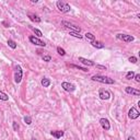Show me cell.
Segmentation results:
<instances>
[{
    "label": "cell",
    "instance_id": "1",
    "mask_svg": "<svg viewBox=\"0 0 140 140\" xmlns=\"http://www.w3.org/2000/svg\"><path fill=\"white\" fill-rule=\"evenodd\" d=\"M91 79H92L93 81H96V82H100V83H105V84H114V83H115L114 79H112L109 77H106V76L95 75V76H93Z\"/></svg>",
    "mask_w": 140,
    "mask_h": 140
},
{
    "label": "cell",
    "instance_id": "2",
    "mask_svg": "<svg viewBox=\"0 0 140 140\" xmlns=\"http://www.w3.org/2000/svg\"><path fill=\"white\" fill-rule=\"evenodd\" d=\"M56 6H57V9L59 10L60 12H62V13L70 12V10H71V7L69 6V3H67V2H65V1H60V0L56 2Z\"/></svg>",
    "mask_w": 140,
    "mask_h": 140
},
{
    "label": "cell",
    "instance_id": "3",
    "mask_svg": "<svg viewBox=\"0 0 140 140\" xmlns=\"http://www.w3.org/2000/svg\"><path fill=\"white\" fill-rule=\"evenodd\" d=\"M14 82L16 83H20L22 81V77H23V70H22L21 66L17 65L14 68Z\"/></svg>",
    "mask_w": 140,
    "mask_h": 140
},
{
    "label": "cell",
    "instance_id": "4",
    "mask_svg": "<svg viewBox=\"0 0 140 140\" xmlns=\"http://www.w3.org/2000/svg\"><path fill=\"white\" fill-rule=\"evenodd\" d=\"M61 25H62L63 27H66V29H70L72 32L80 33V31H81V29L78 26V25H76V24H73V23H70V22H68V21H62L61 22Z\"/></svg>",
    "mask_w": 140,
    "mask_h": 140
},
{
    "label": "cell",
    "instance_id": "5",
    "mask_svg": "<svg viewBox=\"0 0 140 140\" xmlns=\"http://www.w3.org/2000/svg\"><path fill=\"white\" fill-rule=\"evenodd\" d=\"M29 40L31 42V44L33 45H36V46H40V47H45L46 46V43L43 42L42 40H40L39 37H35V36H30Z\"/></svg>",
    "mask_w": 140,
    "mask_h": 140
},
{
    "label": "cell",
    "instance_id": "6",
    "mask_svg": "<svg viewBox=\"0 0 140 140\" xmlns=\"http://www.w3.org/2000/svg\"><path fill=\"white\" fill-rule=\"evenodd\" d=\"M61 88L66 91V92H73V91L76 90V85L72 84V83L67 82V81L61 82Z\"/></svg>",
    "mask_w": 140,
    "mask_h": 140
},
{
    "label": "cell",
    "instance_id": "7",
    "mask_svg": "<svg viewBox=\"0 0 140 140\" xmlns=\"http://www.w3.org/2000/svg\"><path fill=\"white\" fill-rule=\"evenodd\" d=\"M140 116V113H139V111L137 109L136 107H131L130 109H129V112H128V117L130 119H137L138 117Z\"/></svg>",
    "mask_w": 140,
    "mask_h": 140
},
{
    "label": "cell",
    "instance_id": "8",
    "mask_svg": "<svg viewBox=\"0 0 140 140\" xmlns=\"http://www.w3.org/2000/svg\"><path fill=\"white\" fill-rule=\"evenodd\" d=\"M116 37L118 40H124V42H126V43H130L135 40L134 36H131V35H127V34H117Z\"/></svg>",
    "mask_w": 140,
    "mask_h": 140
},
{
    "label": "cell",
    "instance_id": "9",
    "mask_svg": "<svg viewBox=\"0 0 140 140\" xmlns=\"http://www.w3.org/2000/svg\"><path fill=\"white\" fill-rule=\"evenodd\" d=\"M99 96H100L101 100H109V99H111V93H109L107 90L101 89V90L99 91Z\"/></svg>",
    "mask_w": 140,
    "mask_h": 140
},
{
    "label": "cell",
    "instance_id": "10",
    "mask_svg": "<svg viewBox=\"0 0 140 140\" xmlns=\"http://www.w3.org/2000/svg\"><path fill=\"white\" fill-rule=\"evenodd\" d=\"M100 124H101L102 128H103L104 130H109V129H111V124H109L107 118H101L100 119Z\"/></svg>",
    "mask_w": 140,
    "mask_h": 140
},
{
    "label": "cell",
    "instance_id": "11",
    "mask_svg": "<svg viewBox=\"0 0 140 140\" xmlns=\"http://www.w3.org/2000/svg\"><path fill=\"white\" fill-rule=\"evenodd\" d=\"M125 91H126V93L132 94V95H135V96H139L140 95V91L137 90V89L131 88V86H126V88H125Z\"/></svg>",
    "mask_w": 140,
    "mask_h": 140
},
{
    "label": "cell",
    "instance_id": "12",
    "mask_svg": "<svg viewBox=\"0 0 140 140\" xmlns=\"http://www.w3.org/2000/svg\"><path fill=\"white\" fill-rule=\"evenodd\" d=\"M78 60L80 62H82L83 65H85V66H88V67H93V66H95V63H94L92 60H89V59H85V58H83V57H79L78 58Z\"/></svg>",
    "mask_w": 140,
    "mask_h": 140
},
{
    "label": "cell",
    "instance_id": "13",
    "mask_svg": "<svg viewBox=\"0 0 140 140\" xmlns=\"http://www.w3.org/2000/svg\"><path fill=\"white\" fill-rule=\"evenodd\" d=\"M50 135L56 139H60L65 135V132L62 130H53V131H50Z\"/></svg>",
    "mask_w": 140,
    "mask_h": 140
},
{
    "label": "cell",
    "instance_id": "14",
    "mask_svg": "<svg viewBox=\"0 0 140 140\" xmlns=\"http://www.w3.org/2000/svg\"><path fill=\"white\" fill-rule=\"evenodd\" d=\"M27 17L30 18V20H31V21L35 22V23H40V21H42V20H40V18L37 17L36 14H34V13H29V14H27Z\"/></svg>",
    "mask_w": 140,
    "mask_h": 140
},
{
    "label": "cell",
    "instance_id": "15",
    "mask_svg": "<svg viewBox=\"0 0 140 140\" xmlns=\"http://www.w3.org/2000/svg\"><path fill=\"white\" fill-rule=\"evenodd\" d=\"M91 44H92V46L95 47L96 49H102V48H104V44L102 42H100V40H94Z\"/></svg>",
    "mask_w": 140,
    "mask_h": 140
},
{
    "label": "cell",
    "instance_id": "16",
    "mask_svg": "<svg viewBox=\"0 0 140 140\" xmlns=\"http://www.w3.org/2000/svg\"><path fill=\"white\" fill-rule=\"evenodd\" d=\"M40 83H42V85L44 86V88H48V86L50 85V83H52V81H50L48 78H43L42 81H40Z\"/></svg>",
    "mask_w": 140,
    "mask_h": 140
},
{
    "label": "cell",
    "instance_id": "17",
    "mask_svg": "<svg viewBox=\"0 0 140 140\" xmlns=\"http://www.w3.org/2000/svg\"><path fill=\"white\" fill-rule=\"evenodd\" d=\"M84 36H85V39L88 40H90L91 43L95 40V36H94V35L92 34V33H85V34H84Z\"/></svg>",
    "mask_w": 140,
    "mask_h": 140
},
{
    "label": "cell",
    "instance_id": "18",
    "mask_svg": "<svg viewBox=\"0 0 140 140\" xmlns=\"http://www.w3.org/2000/svg\"><path fill=\"white\" fill-rule=\"evenodd\" d=\"M8 46L10 48H12V49H16V48L18 47V45H17V43L14 42L13 40H8Z\"/></svg>",
    "mask_w": 140,
    "mask_h": 140
},
{
    "label": "cell",
    "instance_id": "19",
    "mask_svg": "<svg viewBox=\"0 0 140 140\" xmlns=\"http://www.w3.org/2000/svg\"><path fill=\"white\" fill-rule=\"evenodd\" d=\"M0 100L1 101H4V102H7L9 100V96L7 95L4 92H2V91H0Z\"/></svg>",
    "mask_w": 140,
    "mask_h": 140
},
{
    "label": "cell",
    "instance_id": "20",
    "mask_svg": "<svg viewBox=\"0 0 140 140\" xmlns=\"http://www.w3.org/2000/svg\"><path fill=\"white\" fill-rule=\"evenodd\" d=\"M69 34L71 35V36H73V37H77V39H79V40H81L82 39V35H80V33H78V32H72V31H70L69 32Z\"/></svg>",
    "mask_w": 140,
    "mask_h": 140
},
{
    "label": "cell",
    "instance_id": "21",
    "mask_svg": "<svg viewBox=\"0 0 140 140\" xmlns=\"http://www.w3.org/2000/svg\"><path fill=\"white\" fill-rule=\"evenodd\" d=\"M71 68H76V69H79V70H82L84 72H88V68H84V67H80V66H77V65H70Z\"/></svg>",
    "mask_w": 140,
    "mask_h": 140
},
{
    "label": "cell",
    "instance_id": "22",
    "mask_svg": "<svg viewBox=\"0 0 140 140\" xmlns=\"http://www.w3.org/2000/svg\"><path fill=\"white\" fill-rule=\"evenodd\" d=\"M134 77H135L134 71H128V72L126 73V79L127 80H131V79H134Z\"/></svg>",
    "mask_w": 140,
    "mask_h": 140
},
{
    "label": "cell",
    "instance_id": "23",
    "mask_svg": "<svg viewBox=\"0 0 140 140\" xmlns=\"http://www.w3.org/2000/svg\"><path fill=\"white\" fill-rule=\"evenodd\" d=\"M24 121H25V124H26V125H31L32 124V117L29 116V115H26L24 117Z\"/></svg>",
    "mask_w": 140,
    "mask_h": 140
},
{
    "label": "cell",
    "instance_id": "24",
    "mask_svg": "<svg viewBox=\"0 0 140 140\" xmlns=\"http://www.w3.org/2000/svg\"><path fill=\"white\" fill-rule=\"evenodd\" d=\"M57 53L59 54L60 56H65L66 55V52H65V49L61 47H57Z\"/></svg>",
    "mask_w": 140,
    "mask_h": 140
},
{
    "label": "cell",
    "instance_id": "25",
    "mask_svg": "<svg viewBox=\"0 0 140 140\" xmlns=\"http://www.w3.org/2000/svg\"><path fill=\"white\" fill-rule=\"evenodd\" d=\"M12 127H13V130L14 131H18V130H19V128H20L19 124H18L17 121H13V123H12Z\"/></svg>",
    "mask_w": 140,
    "mask_h": 140
},
{
    "label": "cell",
    "instance_id": "26",
    "mask_svg": "<svg viewBox=\"0 0 140 140\" xmlns=\"http://www.w3.org/2000/svg\"><path fill=\"white\" fill-rule=\"evenodd\" d=\"M33 31H34V33H35V34L37 35V37H39V39H40V37H42V36H43L42 32H40L39 29H33Z\"/></svg>",
    "mask_w": 140,
    "mask_h": 140
},
{
    "label": "cell",
    "instance_id": "27",
    "mask_svg": "<svg viewBox=\"0 0 140 140\" xmlns=\"http://www.w3.org/2000/svg\"><path fill=\"white\" fill-rule=\"evenodd\" d=\"M128 61L131 62V63H136L137 62V58L135 57V56H130V57L128 58Z\"/></svg>",
    "mask_w": 140,
    "mask_h": 140
},
{
    "label": "cell",
    "instance_id": "28",
    "mask_svg": "<svg viewBox=\"0 0 140 140\" xmlns=\"http://www.w3.org/2000/svg\"><path fill=\"white\" fill-rule=\"evenodd\" d=\"M43 60L46 62H49L50 60H52V57H50L49 55H46V56H43Z\"/></svg>",
    "mask_w": 140,
    "mask_h": 140
},
{
    "label": "cell",
    "instance_id": "29",
    "mask_svg": "<svg viewBox=\"0 0 140 140\" xmlns=\"http://www.w3.org/2000/svg\"><path fill=\"white\" fill-rule=\"evenodd\" d=\"M134 79L136 80V82H140V75H139V73H135Z\"/></svg>",
    "mask_w": 140,
    "mask_h": 140
},
{
    "label": "cell",
    "instance_id": "30",
    "mask_svg": "<svg viewBox=\"0 0 140 140\" xmlns=\"http://www.w3.org/2000/svg\"><path fill=\"white\" fill-rule=\"evenodd\" d=\"M96 68H98V69H103V70H106V67H105V66H101V65H96Z\"/></svg>",
    "mask_w": 140,
    "mask_h": 140
},
{
    "label": "cell",
    "instance_id": "31",
    "mask_svg": "<svg viewBox=\"0 0 140 140\" xmlns=\"http://www.w3.org/2000/svg\"><path fill=\"white\" fill-rule=\"evenodd\" d=\"M2 25H3L4 27H9V23L7 21H2Z\"/></svg>",
    "mask_w": 140,
    "mask_h": 140
},
{
    "label": "cell",
    "instance_id": "32",
    "mask_svg": "<svg viewBox=\"0 0 140 140\" xmlns=\"http://www.w3.org/2000/svg\"><path fill=\"white\" fill-rule=\"evenodd\" d=\"M127 140H136V139H135V138H134V137H132V136H129L128 138H127Z\"/></svg>",
    "mask_w": 140,
    "mask_h": 140
},
{
    "label": "cell",
    "instance_id": "33",
    "mask_svg": "<svg viewBox=\"0 0 140 140\" xmlns=\"http://www.w3.org/2000/svg\"><path fill=\"white\" fill-rule=\"evenodd\" d=\"M31 2H33V3H36L37 0H31Z\"/></svg>",
    "mask_w": 140,
    "mask_h": 140
},
{
    "label": "cell",
    "instance_id": "34",
    "mask_svg": "<svg viewBox=\"0 0 140 140\" xmlns=\"http://www.w3.org/2000/svg\"><path fill=\"white\" fill-rule=\"evenodd\" d=\"M32 140H37V139H35V138H32Z\"/></svg>",
    "mask_w": 140,
    "mask_h": 140
}]
</instances>
